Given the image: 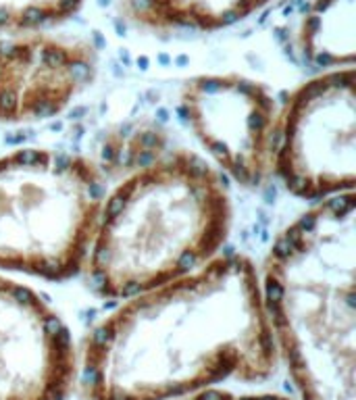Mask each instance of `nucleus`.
Instances as JSON below:
<instances>
[{"label":"nucleus","instance_id":"f257e3e1","mask_svg":"<svg viewBox=\"0 0 356 400\" xmlns=\"http://www.w3.org/2000/svg\"><path fill=\"white\" fill-rule=\"evenodd\" d=\"M156 356L167 363L160 398L269 367L275 338L248 256L219 252L194 271L125 298L90 336L81 384L102 400Z\"/></svg>","mask_w":356,"mask_h":400},{"label":"nucleus","instance_id":"f03ea898","mask_svg":"<svg viewBox=\"0 0 356 400\" xmlns=\"http://www.w3.org/2000/svg\"><path fill=\"white\" fill-rule=\"evenodd\" d=\"M229 227L225 177L192 150L160 152L104 190L79 273L125 300L215 258Z\"/></svg>","mask_w":356,"mask_h":400},{"label":"nucleus","instance_id":"7ed1b4c3","mask_svg":"<svg viewBox=\"0 0 356 400\" xmlns=\"http://www.w3.org/2000/svg\"><path fill=\"white\" fill-rule=\"evenodd\" d=\"M106 184L88 156L52 148L0 154V271L79 275Z\"/></svg>","mask_w":356,"mask_h":400},{"label":"nucleus","instance_id":"20e7f679","mask_svg":"<svg viewBox=\"0 0 356 400\" xmlns=\"http://www.w3.org/2000/svg\"><path fill=\"white\" fill-rule=\"evenodd\" d=\"M354 67L314 73L279 104L273 167L292 196L321 202L356 184Z\"/></svg>","mask_w":356,"mask_h":400},{"label":"nucleus","instance_id":"39448f33","mask_svg":"<svg viewBox=\"0 0 356 400\" xmlns=\"http://www.w3.org/2000/svg\"><path fill=\"white\" fill-rule=\"evenodd\" d=\"M179 113L223 177L248 190L271 177L279 102L262 82L240 73L190 77L179 90Z\"/></svg>","mask_w":356,"mask_h":400},{"label":"nucleus","instance_id":"423d86ee","mask_svg":"<svg viewBox=\"0 0 356 400\" xmlns=\"http://www.w3.org/2000/svg\"><path fill=\"white\" fill-rule=\"evenodd\" d=\"M94 48L44 29L0 32V123L48 121L94 84Z\"/></svg>","mask_w":356,"mask_h":400},{"label":"nucleus","instance_id":"0eeeda50","mask_svg":"<svg viewBox=\"0 0 356 400\" xmlns=\"http://www.w3.org/2000/svg\"><path fill=\"white\" fill-rule=\"evenodd\" d=\"M71 363V334L46 300L0 273V382L13 400H63Z\"/></svg>","mask_w":356,"mask_h":400},{"label":"nucleus","instance_id":"6e6552de","mask_svg":"<svg viewBox=\"0 0 356 400\" xmlns=\"http://www.w3.org/2000/svg\"><path fill=\"white\" fill-rule=\"evenodd\" d=\"M269 0H123L121 11L152 34H210L248 19Z\"/></svg>","mask_w":356,"mask_h":400},{"label":"nucleus","instance_id":"1a4fd4ad","mask_svg":"<svg viewBox=\"0 0 356 400\" xmlns=\"http://www.w3.org/2000/svg\"><path fill=\"white\" fill-rule=\"evenodd\" d=\"M296 42L317 73L354 67L356 0H312L302 15Z\"/></svg>","mask_w":356,"mask_h":400}]
</instances>
